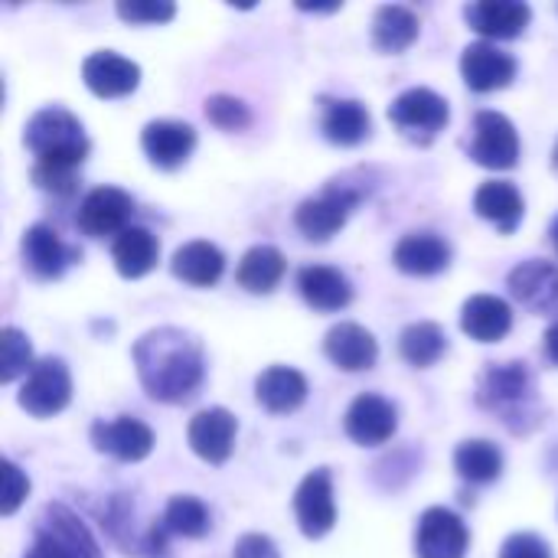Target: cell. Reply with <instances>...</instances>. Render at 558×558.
<instances>
[{"label": "cell", "instance_id": "obj_1", "mask_svg": "<svg viewBox=\"0 0 558 558\" xmlns=\"http://www.w3.org/2000/svg\"><path fill=\"white\" fill-rule=\"evenodd\" d=\"M134 366L144 392L163 405L190 402L206 379L203 343L180 327L147 330L134 343Z\"/></svg>", "mask_w": 558, "mask_h": 558}, {"label": "cell", "instance_id": "obj_2", "mask_svg": "<svg viewBox=\"0 0 558 558\" xmlns=\"http://www.w3.org/2000/svg\"><path fill=\"white\" fill-rule=\"evenodd\" d=\"M477 405L494 412L510 432L523 435L539 425V386L526 363H487L477 379Z\"/></svg>", "mask_w": 558, "mask_h": 558}, {"label": "cell", "instance_id": "obj_3", "mask_svg": "<svg viewBox=\"0 0 558 558\" xmlns=\"http://www.w3.org/2000/svg\"><path fill=\"white\" fill-rule=\"evenodd\" d=\"M23 144L29 147V154L36 157L39 167H56V170H75L85 163L92 144L85 137V128L82 121L59 108V105H49L43 111H36L26 128H23Z\"/></svg>", "mask_w": 558, "mask_h": 558}, {"label": "cell", "instance_id": "obj_4", "mask_svg": "<svg viewBox=\"0 0 558 558\" xmlns=\"http://www.w3.org/2000/svg\"><path fill=\"white\" fill-rule=\"evenodd\" d=\"M366 193H369V186H366V183H353V173H343V177L330 180L317 196L304 199V203L294 209V226H298V232H301L304 239H311V242H327V239H333V235L347 226L350 213L366 199Z\"/></svg>", "mask_w": 558, "mask_h": 558}, {"label": "cell", "instance_id": "obj_5", "mask_svg": "<svg viewBox=\"0 0 558 558\" xmlns=\"http://www.w3.org/2000/svg\"><path fill=\"white\" fill-rule=\"evenodd\" d=\"M26 558H101L85 523L62 504H46L36 517L33 546Z\"/></svg>", "mask_w": 558, "mask_h": 558}, {"label": "cell", "instance_id": "obj_6", "mask_svg": "<svg viewBox=\"0 0 558 558\" xmlns=\"http://www.w3.org/2000/svg\"><path fill=\"white\" fill-rule=\"evenodd\" d=\"M451 118L448 101L432 92V88H405L392 105H389V121L415 144H432L438 131H445Z\"/></svg>", "mask_w": 558, "mask_h": 558}, {"label": "cell", "instance_id": "obj_7", "mask_svg": "<svg viewBox=\"0 0 558 558\" xmlns=\"http://www.w3.org/2000/svg\"><path fill=\"white\" fill-rule=\"evenodd\" d=\"M20 409H26L33 418H49L59 415L69 402H72V376L69 366L56 356H46L33 366V373L23 379L20 396H16Z\"/></svg>", "mask_w": 558, "mask_h": 558}, {"label": "cell", "instance_id": "obj_8", "mask_svg": "<svg viewBox=\"0 0 558 558\" xmlns=\"http://www.w3.org/2000/svg\"><path fill=\"white\" fill-rule=\"evenodd\" d=\"M468 157L487 170H510L520 160V134L500 111H477Z\"/></svg>", "mask_w": 558, "mask_h": 558}, {"label": "cell", "instance_id": "obj_9", "mask_svg": "<svg viewBox=\"0 0 558 558\" xmlns=\"http://www.w3.org/2000/svg\"><path fill=\"white\" fill-rule=\"evenodd\" d=\"M294 517L307 539H324L337 523V504H333V474L327 468L311 471L298 494H294Z\"/></svg>", "mask_w": 558, "mask_h": 558}, {"label": "cell", "instance_id": "obj_10", "mask_svg": "<svg viewBox=\"0 0 558 558\" xmlns=\"http://www.w3.org/2000/svg\"><path fill=\"white\" fill-rule=\"evenodd\" d=\"M131 216H134V199L124 190H118V186H95L82 199L75 222L92 239H105V235H114L118 239L124 229H131L128 226Z\"/></svg>", "mask_w": 558, "mask_h": 558}, {"label": "cell", "instance_id": "obj_11", "mask_svg": "<svg viewBox=\"0 0 558 558\" xmlns=\"http://www.w3.org/2000/svg\"><path fill=\"white\" fill-rule=\"evenodd\" d=\"M471 546V533L464 520L445 507H432L422 513L415 530V556L418 558H464Z\"/></svg>", "mask_w": 558, "mask_h": 558}, {"label": "cell", "instance_id": "obj_12", "mask_svg": "<svg viewBox=\"0 0 558 558\" xmlns=\"http://www.w3.org/2000/svg\"><path fill=\"white\" fill-rule=\"evenodd\" d=\"M20 255H23V268L39 278V281H56L65 275V268L78 258L75 248H69L59 232L46 222H36L23 232L20 242Z\"/></svg>", "mask_w": 558, "mask_h": 558}, {"label": "cell", "instance_id": "obj_13", "mask_svg": "<svg viewBox=\"0 0 558 558\" xmlns=\"http://www.w3.org/2000/svg\"><path fill=\"white\" fill-rule=\"evenodd\" d=\"M399 428V412L389 399L376 396V392H363L350 402L347 418H343V432L363 445V448H376L386 445Z\"/></svg>", "mask_w": 558, "mask_h": 558}, {"label": "cell", "instance_id": "obj_14", "mask_svg": "<svg viewBox=\"0 0 558 558\" xmlns=\"http://www.w3.org/2000/svg\"><path fill=\"white\" fill-rule=\"evenodd\" d=\"M510 294L536 317H558V268L546 258H530L510 271Z\"/></svg>", "mask_w": 558, "mask_h": 558}, {"label": "cell", "instance_id": "obj_15", "mask_svg": "<svg viewBox=\"0 0 558 558\" xmlns=\"http://www.w3.org/2000/svg\"><path fill=\"white\" fill-rule=\"evenodd\" d=\"M461 75L471 92H497L517 78V59L504 52L497 43L481 39L471 43L461 56Z\"/></svg>", "mask_w": 558, "mask_h": 558}, {"label": "cell", "instance_id": "obj_16", "mask_svg": "<svg viewBox=\"0 0 558 558\" xmlns=\"http://www.w3.org/2000/svg\"><path fill=\"white\" fill-rule=\"evenodd\" d=\"M92 445L101 454H111L124 464H134L154 451V432L141 418L118 415L114 422H95L92 425Z\"/></svg>", "mask_w": 558, "mask_h": 558}, {"label": "cell", "instance_id": "obj_17", "mask_svg": "<svg viewBox=\"0 0 558 558\" xmlns=\"http://www.w3.org/2000/svg\"><path fill=\"white\" fill-rule=\"evenodd\" d=\"M235 415L226 409H203L199 415L190 418L186 438L196 458H203L206 464H226L232 458L235 448Z\"/></svg>", "mask_w": 558, "mask_h": 558}, {"label": "cell", "instance_id": "obj_18", "mask_svg": "<svg viewBox=\"0 0 558 558\" xmlns=\"http://www.w3.org/2000/svg\"><path fill=\"white\" fill-rule=\"evenodd\" d=\"M141 147L147 154V160L160 170H177L190 160L193 147H196V131L186 121H150L141 131Z\"/></svg>", "mask_w": 558, "mask_h": 558}, {"label": "cell", "instance_id": "obj_19", "mask_svg": "<svg viewBox=\"0 0 558 558\" xmlns=\"http://www.w3.org/2000/svg\"><path fill=\"white\" fill-rule=\"evenodd\" d=\"M82 82L98 98H121V95H131L137 88L141 65L111 52V49H98L82 62Z\"/></svg>", "mask_w": 558, "mask_h": 558}, {"label": "cell", "instance_id": "obj_20", "mask_svg": "<svg viewBox=\"0 0 558 558\" xmlns=\"http://www.w3.org/2000/svg\"><path fill=\"white\" fill-rule=\"evenodd\" d=\"M464 20L487 39H513L526 33L533 20V7L520 0H477L464 7Z\"/></svg>", "mask_w": 558, "mask_h": 558}, {"label": "cell", "instance_id": "obj_21", "mask_svg": "<svg viewBox=\"0 0 558 558\" xmlns=\"http://www.w3.org/2000/svg\"><path fill=\"white\" fill-rule=\"evenodd\" d=\"M324 353H327V360L337 369H343V373H363V369H373L376 366L379 343L360 324H337L324 337Z\"/></svg>", "mask_w": 558, "mask_h": 558}, {"label": "cell", "instance_id": "obj_22", "mask_svg": "<svg viewBox=\"0 0 558 558\" xmlns=\"http://www.w3.org/2000/svg\"><path fill=\"white\" fill-rule=\"evenodd\" d=\"M320 131L337 147H356L373 134V118L356 98H324L320 101Z\"/></svg>", "mask_w": 558, "mask_h": 558}, {"label": "cell", "instance_id": "obj_23", "mask_svg": "<svg viewBox=\"0 0 558 558\" xmlns=\"http://www.w3.org/2000/svg\"><path fill=\"white\" fill-rule=\"evenodd\" d=\"M392 262L399 271L415 275V278L441 275L451 265V245L438 232H409L399 239Z\"/></svg>", "mask_w": 558, "mask_h": 558}, {"label": "cell", "instance_id": "obj_24", "mask_svg": "<svg viewBox=\"0 0 558 558\" xmlns=\"http://www.w3.org/2000/svg\"><path fill=\"white\" fill-rule=\"evenodd\" d=\"M513 311L504 298L494 294H474L461 307V330L477 343H497L510 333Z\"/></svg>", "mask_w": 558, "mask_h": 558}, {"label": "cell", "instance_id": "obj_25", "mask_svg": "<svg viewBox=\"0 0 558 558\" xmlns=\"http://www.w3.org/2000/svg\"><path fill=\"white\" fill-rule=\"evenodd\" d=\"M298 291L314 311H343L353 301V284L343 271L330 265H307L298 271Z\"/></svg>", "mask_w": 558, "mask_h": 558}, {"label": "cell", "instance_id": "obj_26", "mask_svg": "<svg viewBox=\"0 0 558 558\" xmlns=\"http://www.w3.org/2000/svg\"><path fill=\"white\" fill-rule=\"evenodd\" d=\"M474 213L487 222H494L504 235L517 232V226L523 222V196L510 180H487L477 186L474 193Z\"/></svg>", "mask_w": 558, "mask_h": 558}, {"label": "cell", "instance_id": "obj_27", "mask_svg": "<svg viewBox=\"0 0 558 558\" xmlns=\"http://www.w3.org/2000/svg\"><path fill=\"white\" fill-rule=\"evenodd\" d=\"M255 399L271 415H288V412H294V409L304 405V399H307V379H304V373H298L291 366H268L255 379Z\"/></svg>", "mask_w": 558, "mask_h": 558}, {"label": "cell", "instance_id": "obj_28", "mask_svg": "<svg viewBox=\"0 0 558 558\" xmlns=\"http://www.w3.org/2000/svg\"><path fill=\"white\" fill-rule=\"evenodd\" d=\"M111 258H114V268L121 278L134 281V278H144L157 268V258H160V242L150 229L144 226H131L124 229L114 245H111Z\"/></svg>", "mask_w": 558, "mask_h": 558}, {"label": "cell", "instance_id": "obj_29", "mask_svg": "<svg viewBox=\"0 0 558 558\" xmlns=\"http://www.w3.org/2000/svg\"><path fill=\"white\" fill-rule=\"evenodd\" d=\"M170 271L193 288H213L226 271V255L213 242L196 239V242H186L173 252Z\"/></svg>", "mask_w": 558, "mask_h": 558}, {"label": "cell", "instance_id": "obj_30", "mask_svg": "<svg viewBox=\"0 0 558 558\" xmlns=\"http://www.w3.org/2000/svg\"><path fill=\"white\" fill-rule=\"evenodd\" d=\"M284 268L288 262L275 245H252L235 268V281L248 294H271L284 278Z\"/></svg>", "mask_w": 558, "mask_h": 558}, {"label": "cell", "instance_id": "obj_31", "mask_svg": "<svg viewBox=\"0 0 558 558\" xmlns=\"http://www.w3.org/2000/svg\"><path fill=\"white\" fill-rule=\"evenodd\" d=\"M418 16L402 3H386L373 16V43L383 52H402L418 39Z\"/></svg>", "mask_w": 558, "mask_h": 558}, {"label": "cell", "instance_id": "obj_32", "mask_svg": "<svg viewBox=\"0 0 558 558\" xmlns=\"http://www.w3.org/2000/svg\"><path fill=\"white\" fill-rule=\"evenodd\" d=\"M454 471L471 484H494L504 474V451L487 438L461 441L454 451Z\"/></svg>", "mask_w": 558, "mask_h": 558}, {"label": "cell", "instance_id": "obj_33", "mask_svg": "<svg viewBox=\"0 0 558 558\" xmlns=\"http://www.w3.org/2000/svg\"><path fill=\"white\" fill-rule=\"evenodd\" d=\"M399 353L409 366L415 369H428L435 366L445 353H448V337L438 324L432 320H418V324H409L399 337Z\"/></svg>", "mask_w": 558, "mask_h": 558}, {"label": "cell", "instance_id": "obj_34", "mask_svg": "<svg viewBox=\"0 0 558 558\" xmlns=\"http://www.w3.org/2000/svg\"><path fill=\"white\" fill-rule=\"evenodd\" d=\"M163 530L173 533V536H183V539H203L209 533V510L199 497H190V494H180L167 504L163 510Z\"/></svg>", "mask_w": 558, "mask_h": 558}, {"label": "cell", "instance_id": "obj_35", "mask_svg": "<svg viewBox=\"0 0 558 558\" xmlns=\"http://www.w3.org/2000/svg\"><path fill=\"white\" fill-rule=\"evenodd\" d=\"M33 347L29 337L16 327L0 330V383H13L20 376L33 373Z\"/></svg>", "mask_w": 558, "mask_h": 558}, {"label": "cell", "instance_id": "obj_36", "mask_svg": "<svg viewBox=\"0 0 558 558\" xmlns=\"http://www.w3.org/2000/svg\"><path fill=\"white\" fill-rule=\"evenodd\" d=\"M206 118L222 128V131H245L252 124V111L245 101H239L235 95H213L206 98Z\"/></svg>", "mask_w": 558, "mask_h": 558}, {"label": "cell", "instance_id": "obj_37", "mask_svg": "<svg viewBox=\"0 0 558 558\" xmlns=\"http://www.w3.org/2000/svg\"><path fill=\"white\" fill-rule=\"evenodd\" d=\"M114 10L128 23H167L177 13V7L170 0H131V3L121 0Z\"/></svg>", "mask_w": 558, "mask_h": 558}, {"label": "cell", "instance_id": "obj_38", "mask_svg": "<svg viewBox=\"0 0 558 558\" xmlns=\"http://www.w3.org/2000/svg\"><path fill=\"white\" fill-rule=\"evenodd\" d=\"M29 494V481L26 474L13 464V461H3V497H0V513L3 517H13L20 510V504L26 500Z\"/></svg>", "mask_w": 558, "mask_h": 558}, {"label": "cell", "instance_id": "obj_39", "mask_svg": "<svg viewBox=\"0 0 558 558\" xmlns=\"http://www.w3.org/2000/svg\"><path fill=\"white\" fill-rule=\"evenodd\" d=\"M500 558H553V549L543 536L536 533H513L504 546Z\"/></svg>", "mask_w": 558, "mask_h": 558}, {"label": "cell", "instance_id": "obj_40", "mask_svg": "<svg viewBox=\"0 0 558 558\" xmlns=\"http://www.w3.org/2000/svg\"><path fill=\"white\" fill-rule=\"evenodd\" d=\"M232 558H281L275 543L262 533H245L239 543H235V553Z\"/></svg>", "mask_w": 558, "mask_h": 558}, {"label": "cell", "instance_id": "obj_41", "mask_svg": "<svg viewBox=\"0 0 558 558\" xmlns=\"http://www.w3.org/2000/svg\"><path fill=\"white\" fill-rule=\"evenodd\" d=\"M543 340H546V353H549V360L558 366V320L549 327V330H546V337H543Z\"/></svg>", "mask_w": 558, "mask_h": 558}, {"label": "cell", "instance_id": "obj_42", "mask_svg": "<svg viewBox=\"0 0 558 558\" xmlns=\"http://www.w3.org/2000/svg\"><path fill=\"white\" fill-rule=\"evenodd\" d=\"M549 235H553V245H556V252H558V216H556V222H553V229H549Z\"/></svg>", "mask_w": 558, "mask_h": 558}, {"label": "cell", "instance_id": "obj_43", "mask_svg": "<svg viewBox=\"0 0 558 558\" xmlns=\"http://www.w3.org/2000/svg\"><path fill=\"white\" fill-rule=\"evenodd\" d=\"M553 160H556V167H558V144H556V154H553Z\"/></svg>", "mask_w": 558, "mask_h": 558}]
</instances>
